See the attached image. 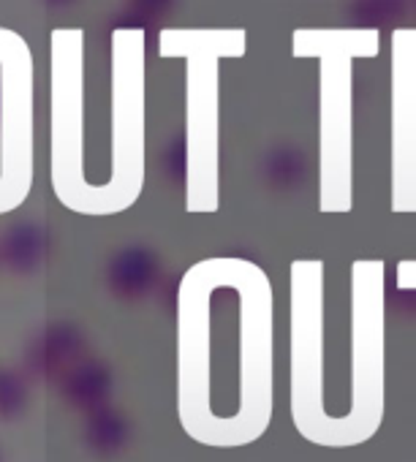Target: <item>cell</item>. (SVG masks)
Returning a JSON list of instances; mask_svg holds the SVG:
<instances>
[{
  "mask_svg": "<svg viewBox=\"0 0 416 462\" xmlns=\"http://www.w3.org/2000/svg\"><path fill=\"white\" fill-rule=\"evenodd\" d=\"M394 286L397 291H416V262L405 259L394 270Z\"/></svg>",
  "mask_w": 416,
  "mask_h": 462,
  "instance_id": "11",
  "label": "cell"
},
{
  "mask_svg": "<svg viewBox=\"0 0 416 462\" xmlns=\"http://www.w3.org/2000/svg\"><path fill=\"white\" fill-rule=\"evenodd\" d=\"M36 180V63L23 33L0 25V215L20 209Z\"/></svg>",
  "mask_w": 416,
  "mask_h": 462,
  "instance_id": "6",
  "label": "cell"
},
{
  "mask_svg": "<svg viewBox=\"0 0 416 462\" xmlns=\"http://www.w3.org/2000/svg\"><path fill=\"white\" fill-rule=\"evenodd\" d=\"M389 209L416 215V28L389 39Z\"/></svg>",
  "mask_w": 416,
  "mask_h": 462,
  "instance_id": "9",
  "label": "cell"
},
{
  "mask_svg": "<svg viewBox=\"0 0 416 462\" xmlns=\"http://www.w3.org/2000/svg\"><path fill=\"white\" fill-rule=\"evenodd\" d=\"M128 440V421L112 411H101L88 421V443L96 451H117Z\"/></svg>",
  "mask_w": 416,
  "mask_h": 462,
  "instance_id": "10",
  "label": "cell"
},
{
  "mask_svg": "<svg viewBox=\"0 0 416 462\" xmlns=\"http://www.w3.org/2000/svg\"><path fill=\"white\" fill-rule=\"evenodd\" d=\"M273 283L240 256L190 264L177 286L180 411L207 443H248L273 413Z\"/></svg>",
  "mask_w": 416,
  "mask_h": 462,
  "instance_id": "1",
  "label": "cell"
},
{
  "mask_svg": "<svg viewBox=\"0 0 416 462\" xmlns=\"http://www.w3.org/2000/svg\"><path fill=\"white\" fill-rule=\"evenodd\" d=\"M386 264L359 259L351 264V408L348 443L367 438L384 411L386 356Z\"/></svg>",
  "mask_w": 416,
  "mask_h": 462,
  "instance_id": "8",
  "label": "cell"
},
{
  "mask_svg": "<svg viewBox=\"0 0 416 462\" xmlns=\"http://www.w3.org/2000/svg\"><path fill=\"white\" fill-rule=\"evenodd\" d=\"M109 177L93 188L90 217L131 209L147 180V31L115 28L109 39Z\"/></svg>",
  "mask_w": 416,
  "mask_h": 462,
  "instance_id": "4",
  "label": "cell"
},
{
  "mask_svg": "<svg viewBox=\"0 0 416 462\" xmlns=\"http://www.w3.org/2000/svg\"><path fill=\"white\" fill-rule=\"evenodd\" d=\"M248 52L245 28H161L158 55L185 60V212L221 209V60Z\"/></svg>",
  "mask_w": 416,
  "mask_h": 462,
  "instance_id": "2",
  "label": "cell"
},
{
  "mask_svg": "<svg viewBox=\"0 0 416 462\" xmlns=\"http://www.w3.org/2000/svg\"><path fill=\"white\" fill-rule=\"evenodd\" d=\"M324 278L321 259L291 262V411L297 430L316 443L332 446V421L324 408Z\"/></svg>",
  "mask_w": 416,
  "mask_h": 462,
  "instance_id": "7",
  "label": "cell"
},
{
  "mask_svg": "<svg viewBox=\"0 0 416 462\" xmlns=\"http://www.w3.org/2000/svg\"><path fill=\"white\" fill-rule=\"evenodd\" d=\"M85 28L50 33V182L74 215L90 217L93 188L85 169Z\"/></svg>",
  "mask_w": 416,
  "mask_h": 462,
  "instance_id": "5",
  "label": "cell"
},
{
  "mask_svg": "<svg viewBox=\"0 0 416 462\" xmlns=\"http://www.w3.org/2000/svg\"><path fill=\"white\" fill-rule=\"evenodd\" d=\"M381 52L378 28H297L291 55L319 60V212L354 209V60Z\"/></svg>",
  "mask_w": 416,
  "mask_h": 462,
  "instance_id": "3",
  "label": "cell"
}]
</instances>
